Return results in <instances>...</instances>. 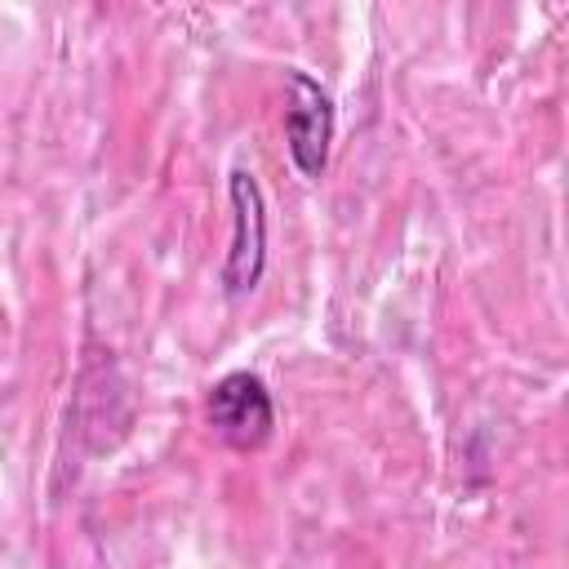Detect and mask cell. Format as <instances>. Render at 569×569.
Returning <instances> with one entry per match:
<instances>
[{"instance_id": "cell-1", "label": "cell", "mask_w": 569, "mask_h": 569, "mask_svg": "<svg viewBox=\"0 0 569 569\" xmlns=\"http://www.w3.org/2000/svg\"><path fill=\"white\" fill-rule=\"evenodd\" d=\"M204 422L231 449H262L276 431V405H271L267 382L249 369L218 378L204 400Z\"/></svg>"}, {"instance_id": "cell-2", "label": "cell", "mask_w": 569, "mask_h": 569, "mask_svg": "<svg viewBox=\"0 0 569 569\" xmlns=\"http://www.w3.org/2000/svg\"><path fill=\"white\" fill-rule=\"evenodd\" d=\"M227 196H231V249L222 262V284L231 298H240L262 280L267 267V204L249 169H231Z\"/></svg>"}, {"instance_id": "cell-3", "label": "cell", "mask_w": 569, "mask_h": 569, "mask_svg": "<svg viewBox=\"0 0 569 569\" xmlns=\"http://www.w3.org/2000/svg\"><path fill=\"white\" fill-rule=\"evenodd\" d=\"M289 102H284V142H289V160L302 178H320L329 164V142H333V102L320 89V80H311L307 71H289Z\"/></svg>"}]
</instances>
